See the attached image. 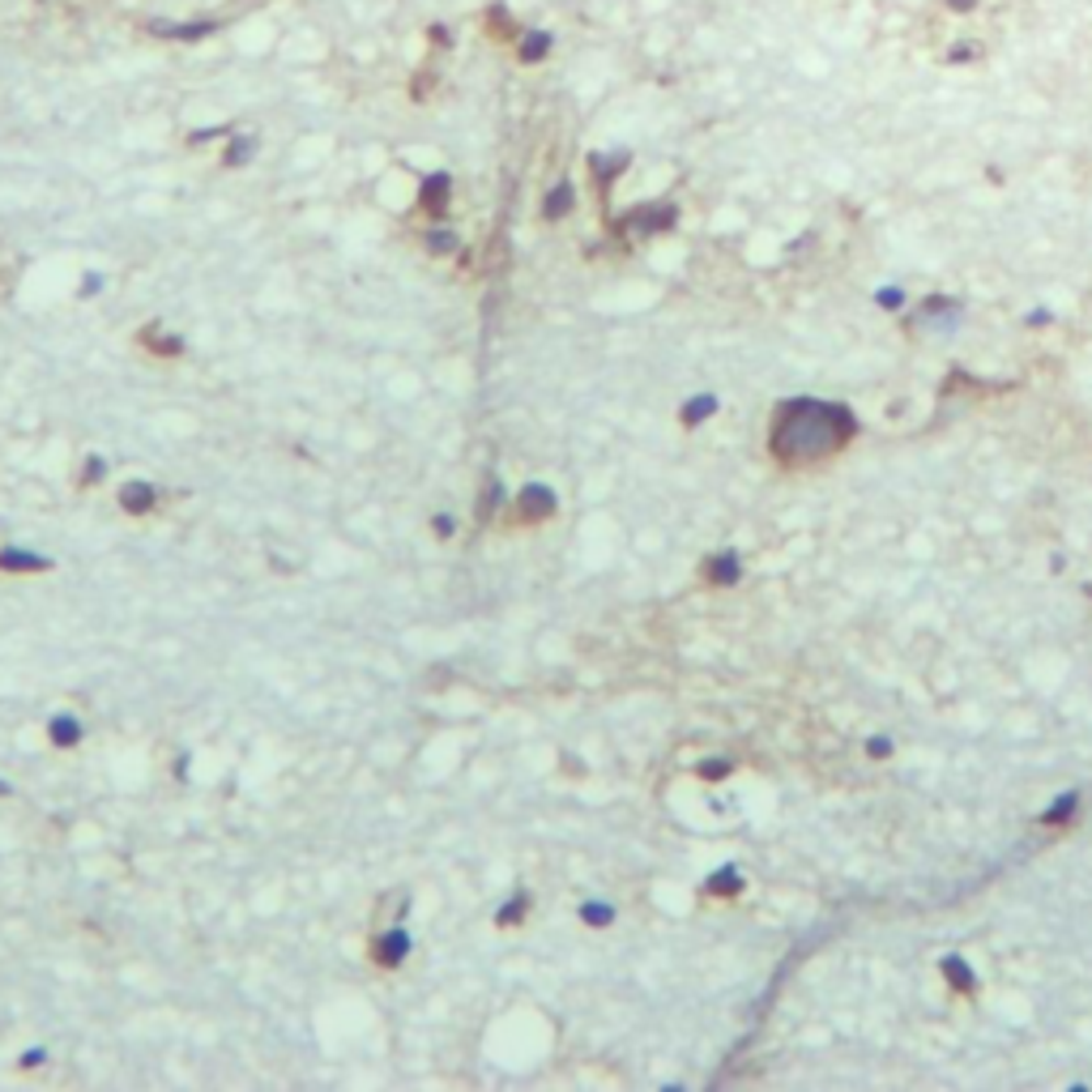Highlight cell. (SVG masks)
Returning a JSON list of instances; mask_svg holds the SVG:
<instances>
[{
  "label": "cell",
  "mask_w": 1092,
  "mask_h": 1092,
  "mask_svg": "<svg viewBox=\"0 0 1092 1092\" xmlns=\"http://www.w3.org/2000/svg\"><path fill=\"white\" fill-rule=\"evenodd\" d=\"M845 431H850V423L841 419L837 406H789L781 414L777 453L785 462H803V457H816V453L837 448Z\"/></svg>",
  "instance_id": "6da1fadb"
},
{
  "label": "cell",
  "mask_w": 1092,
  "mask_h": 1092,
  "mask_svg": "<svg viewBox=\"0 0 1092 1092\" xmlns=\"http://www.w3.org/2000/svg\"><path fill=\"white\" fill-rule=\"evenodd\" d=\"M155 39H171V43H201V39H214L218 31H223V22H214V18H196V22H167V18H158L146 26Z\"/></svg>",
  "instance_id": "7a4b0ae2"
},
{
  "label": "cell",
  "mask_w": 1092,
  "mask_h": 1092,
  "mask_svg": "<svg viewBox=\"0 0 1092 1092\" xmlns=\"http://www.w3.org/2000/svg\"><path fill=\"white\" fill-rule=\"evenodd\" d=\"M674 218H679V209H674L670 201L636 205V209L624 218V231L627 235H658V231H670V227H674Z\"/></svg>",
  "instance_id": "3957f363"
},
{
  "label": "cell",
  "mask_w": 1092,
  "mask_h": 1092,
  "mask_svg": "<svg viewBox=\"0 0 1092 1092\" xmlns=\"http://www.w3.org/2000/svg\"><path fill=\"white\" fill-rule=\"evenodd\" d=\"M448 201H453V175L448 171H431L428 180H423V189H419V205L440 218L448 209Z\"/></svg>",
  "instance_id": "277c9868"
},
{
  "label": "cell",
  "mask_w": 1092,
  "mask_h": 1092,
  "mask_svg": "<svg viewBox=\"0 0 1092 1092\" xmlns=\"http://www.w3.org/2000/svg\"><path fill=\"white\" fill-rule=\"evenodd\" d=\"M516 508H521V516H525V521H546V516L559 508V500H555V491H550V487H543V482H530V487L516 496Z\"/></svg>",
  "instance_id": "5b68a950"
},
{
  "label": "cell",
  "mask_w": 1092,
  "mask_h": 1092,
  "mask_svg": "<svg viewBox=\"0 0 1092 1092\" xmlns=\"http://www.w3.org/2000/svg\"><path fill=\"white\" fill-rule=\"evenodd\" d=\"M372 956H376V965H385V969H397L406 956H410V935L401 931V926H393L385 935L372 943Z\"/></svg>",
  "instance_id": "8992f818"
},
{
  "label": "cell",
  "mask_w": 1092,
  "mask_h": 1092,
  "mask_svg": "<svg viewBox=\"0 0 1092 1092\" xmlns=\"http://www.w3.org/2000/svg\"><path fill=\"white\" fill-rule=\"evenodd\" d=\"M0 572H52V559L22 550V546H4L0 550Z\"/></svg>",
  "instance_id": "52a82bcc"
},
{
  "label": "cell",
  "mask_w": 1092,
  "mask_h": 1092,
  "mask_svg": "<svg viewBox=\"0 0 1092 1092\" xmlns=\"http://www.w3.org/2000/svg\"><path fill=\"white\" fill-rule=\"evenodd\" d=\"M155 504H158V491L150 482H141V478H133V482L120 487V508H124V512L141 516V512H155Z\"/></svg>",
  "instance_id": "ba28073f"
},
{
  "label": "cell",
  "mask_w": 1092,
  "mask_h": 1092,
  "mask_svg": "<svg viewBox=\"0 0 1092 1092\" xmlns=\"http://www.w3.org/2000/svg\"><path fill=\"white\" fill-rule=\"evenodd\" d=\"M550 47H555L550 31H525L516 39V56H521V65H543L546 56H550Z\"/></svg>",
  "instance_id": "9c48e42d"
},
{
  "label": "cell",
  "mask_w": 1092,
  "mask_h": 1092,
  "mask_svg": "<svg viewBox=\"0 0 1092 1092\" xmlns=\"http://www.w3.org/2000/svg\"><path fill=\"white\" fill-rule=\"evenodd\" d=\"M572 205H577V189L568 184V180H559L550 193H546V201H543V218H550V223H559L564 214H572Z\"/></svg>",
  "instance_id": "30bf717a"
},
{
  "label": "cell",
  "mask_w": 1092,
  "mask_h": 1092,
  "mask_svg": "<svg viewBox=\"0 0 1092 1092\" xmlns=\"http://www.w3.org/2000/svg\"><path fill=\"white\" fill-rule=\"evenodd\" d=\"M47 735H52V747H78L81 742V721L73 717V713H60V717H52Z\"/></svg>",
  "instance_id": "8fae6325"
},
{
  "label": "cell",
  "mask_w": 1092,
  "mask_h": 1092,
  "mask_svg": "<svg viewBox=\"0 0 1092 1092\" xmlns=\"http://www.w3.org/2000/svg\"><path fill=\"white\" fill-rule=\"evenodd\" d=\"M487 31H491V35H500V39H521V35H525V31L512 22L508 4H487Z\"/></svg>",
  "instance_id": "7c38bea8"
},
{
  "label": "cell",
  "mask_w": 1092,
  "mask_h": 1092,
  "mask_svg": "<svg viewBox=\"0 0 1092 1092\" xmlns=\"http://www.w3.org/2000/svg\"><path fill=\"white\" fill-rule=\"evenodd\" d=\"M627 162H632V158H627V150H619V155H593V158H589V167H593V175H598L602 184H615V180H619V171H624Z\"/></svg>",
  "instance_id": "4fadbf2b"
},
{
  "label": "cell",
  "mask_w": 1092,
  "mask_h": 1092,
  "mask_svg": "<svg viewBox=\"0 0 1092 1092\" xmlns=\"http://www.w3.org/2000/svg\"><path fill=\"white\" fill-rule=\"evenodd\" d=\"M257 158V137H231L223 150V167H248Z\"/></svg>",
  "instance_id": "5bb4252c"
},
{
  "label": "cell",
  "mask_w": 1092,
  "mask_h": 1092,
  "mask_svg": "<svg viewBox=\"0 0 1092 1092\" xmlns=\"http://www.w3.org/2000/svg\"><path fill=\"white\" fill-rule=\"evenodd\" d=\"M525 913H530V897H525V892H516L504 909H496V922H500V926H521V918H525Z\"/></svg>",
  "instance_id": "9a60e30c"
},
{
  "label": "cell",
  "mask_w": 1092,
  "mask_h": 1092,
  "mask_svg": "<svg viewBox=\"0 0 1092 1092\" xmlns=\"http://www.w3.org/2000/svg\"><path fill=\"white\" fill-rule=\"evenodd\" d=\"M428 248L435 252V257H448V252H457V248H462V235L448 231V227H435V231H428Z\"/></svg>",
  "instance_id": "2e32d148"
},
{
  "label": "cell",
  "mask_w": 1092,
  "mask_h": 1092,
  "mask_svg": "<svg viewBox=\"0 0 1092 1092\" xmlns=\"http://www.w3.org/2000/svg\"><path fill=\"white\" fill-rule=\"evenodd\" d=\"M500 500H504V487H500V478H491V482L482 487V496H478V516L487 521V516H491V508H500Z\"/></svg>",
  "instance_id": "e0dca14e"
},
{
  "label": "cell",
  "mask_w": 1092,
  "mask_h": 1092,
  "mask_svg": "<svg viewBox=\"0 0 1092 1092\" xmlns=\"http://www.w3.org/2000/svg\"><path fill=\"white\" fill-rule=\"evenodd\" d=\"M146 346H155L158 354H184V338H175V333L158 338L155 329H146Z\"/></svg>",
  "instance_id": "ac0fdd59"
},
{
  "label": "cell",
  "mask_w": 1092,
  "mask_h": 1092,
  "mask_svg": "<svg viewBox=\"0 0 1092 1092\" xmlns=\"http://www.w3.org/2000/svg\"><path fill=\"white\" fill-rule=\"evenodd\" d=\"M218 137H231V124H209V128H196V133H189V146H201V141H218Z\"/></svg>",
  "instance_id": "d6986e66"
},
{
  "label": "cell",
  "mask_w": 1092,
  "mask_h": 1092,
  "mask_svg": "<svg viewBox=\"0 0 1092 1092\" xmlns=\"http://www.w3.org/2000/svg\"><path fill=\"white\" fill-rule=\"evenodd\" d=\"M581 918H585L589 926H611L615 909H611V905H585V909H581Z\"/></svg>",
  "instance_id": "ffe728a7"
},
{
  "label": "cell",
  "mask_w": 1092,
  "mask_h": 1092,
  "mask_svg": "<svg viewBox=\"0 0 1092 1092\" xmlns=\"http://www.w3.org/2000/svg\"><path fill=\"white\" fill-rule=\"evenodd\" d=\"M428 39L435 43L440 52H448V47H453V31H448L444 22H431V26H428Z\"/></svg>",
  "instance_id": "44dd1931"
},
{
  "label": "cell",
  "mask_w": 1092,
  "mask_h": 1092,
  "mask_svg": "<svg viewBox=\"0 0 1092 1092\" xmlns=\"http://www.w3.org/2000/svg\"><path fill=\"white\" fill-rule=\"evenodd\" d=\"M103 474H107V462H103V457H90V462H86V482H103Z\"/></svg>",
  "instance_id": "7402d4cb"
},
{
  "label": "cell",
  "mask_w": 1092,
  "mask_h": 1092,
  "mask_svg": "<svg viewBox=\"0 0 1092 1092\" xmlns=\"http://www.w3.org/2000/svg\"><path fill=\"white\" fill-rule=\"evenodd\" d=\"M99 291H103V277H99V273H90V277L81 282V299H86V295H99Z\"/></svg>",
  "instance_id": "603a6c76"
},
{
  "label": "cell",
  "mask_w": 1092,
  "mask_h": 1092,
  "mask_svg": "<svg viewBox=\"0 0 1092 1092\" xmlns=\"http://www.w3.org/2000/svg\"><path fill=\"white\" fill-rule=\"evenodd\" d=\"M708 410H713V401H692V406H687V423H696V419H704Z\"/></svg>",
  "instance_id": "cb8c5ba5"
},
{
  "label": "cell",
  "mask_w": 1092,
  "mask_h": 1092,
  "mask_svg": "<svg viewBox=\"0 0 1092 1092\" xmlns=\"http://www.w3.org/2000/svg\"><path fill=\"white\" fill-rule=\"evenodd\" d=\"M453 530H457V521H453V516H435V534H440V538H448Z\"/></svg>",
  "instance_id": "d4e9b609"
},
{
  "label": "cell",
  "mask_w": 1092,
  "mask_h": 1092,
  "mask_svg": "<svg viewBox=\"0 0 1092 1092\" xmlns=\"http://www.w3.org/2000/svg\"><path fill=\"white\" fill-rule=\"evenodd\" d=\"M947 4H952L956 13H974V9H977V4H981V0H947Z\"/></svg>",
  "instance_id": "484cf974"
},
{
  "label": "cell",
  "mask_w": 1092,
  "mask_h": 1092,
  "mask_svg": "<svg viewBox=\"0 0 1092 1092\" xmlns=\"http://www.w3.org/2000/svg\"><path fill=\"white\" fill-rule=\"evenodd\" d=\"M974 56V47H952V56L947 60H969Z\"/></svg>",
  "instance_id": "4316f807"
},
{
  "label": "cell",
  "mask_w": 1092,
  "mask_h": 1092,
  "mask_svg": "<svg viewBox=\"0 0 1092 1092\" xmlns=\"http://www.w3.org/2000/svg\"><path fill=\"white\" fill-rule=\"evenodd\" d=\"M22 1062H26V1067H39V1062H43V1050H31V1054H26V1058H22Z\"/></svg>",
  "instance_id": "83f0119b"
}]
</instances>
